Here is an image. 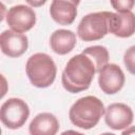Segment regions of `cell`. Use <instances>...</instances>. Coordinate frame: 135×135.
Returning <instances> with one entry per match:
<instances>
[{
  "label": "cell",
  "mask_w": 135,
  "mask_h": 135,
  "mask_svg": "<svg viewBox=\"0 0 135 135\" xmlns=\"http://www.w3.org/2000/svg\"><path fill=\"white\" fill-rule=\"evenodd\" d=\"M95 74L96 70L91 59L80 53L66 62L61 75V83L69 93H80L90 88Z\"/></svg>",
  "instance_id": "obj_1"
},
{
  "label": "cell",
  "mask_w": 135,
  "mask_h": 135,
  "mask_svg": "<svg viewBox=\"0 0 135 135\" xmlns=\"http://www.w3.org/2000/svg\"><path fill=\"white\" fill-rule=\"evenodd\" d=\"M104 114V105L96 96H84L76 100L69 111L71 122L84 130H90L97 126Z\"/></svg>",
  "instance_id": "obj_2"
},
{
  "label": "cell",
  "mask_w": 135,
  "mask_h": 135,
  "mask_svg": "<svg viewBox=\"0 0 135 135\" xmlns=\"http://www.w3.org/2000/svg\"><path fill=\"white\" fill-rule=\"evenodd\" d=\"M26 76L31 83L39 89H44L53 84L57 74V66L51 56L45 53L32 55L25 64Z\"/></svg>",
  "instance_id": "obj_3"
},
{
  "label": "cell",
  "mask_w": 135,
  "mask_h": 135,
  "mask_svg": "<svg viewBox=\"0 0 135 135\" xmlns=\"http://www.w3.org/2000/svg\"><path fill=\"white\" fill-rule=\"evenodd\" d=\"M111 12H95L82 17L78 26V37L86 42L102 39L109 33V17Z\"/></svg>",
  "instance_id": "obj_4"
},
{
  "label": "cell",
  "mask_w": 135,
  "mask_h": 135,
  "mask_svg": "<svg viewBox=\"0 0 135 135\" xmlns=\"http://www.w3.org/2000/svg\"><path fill=\"white\" fill-rule=\"evenodd\" d=\"M28 116L30 108L21 98H8L0 107V121L11 130H17L23 127Z\"/></svg>",
  "instance_id": "obj_5"
},
{
  "label": "cell",
  "mask_w": 135,
  "mask_h": 135,
  "mask_svg": "<svg viewBox=\"0 0 135 135\" xmlns=\"http://www.w3.org/2000/svg\"><path fill=\"white\" fill-rule=\"evenodd\" d=\"M5 18L11 31L19 34H23L32 30L37 20L35 11L26 4H17L12 6L6 13Z\"/></svg>",
  "instance_id": "obj_6"
},
{
  "label": "cell",
  "mask_w": 135,
  "mask_h": 135,
  "mask_svg": "<svg viewBox=\"0 0 135 135\" xmlns=\"http://www.w3.org/2000/svg\"><path fill=\"white\" fill-rule=\"evenodd\" d=\"M124 81V73L116 63H108L98 72L99 88L108 95L118 93L123 88Z\"/></svg>",
  "instance_id": "obj_7"
},
{
  "label": "cell",
  "mask_w": 135,
  "mask_h": 135,
  "mask_svg": "<svg viewBox=\"0 0 135 135\" xmlns=\"http://www.w3.org/2000/svg\"><path fill=\"white\" fill-rule=\"evenodd\" d=\"M134 114L126 103L115 102L111 103L104 109V121L107 126L112 130H124L132 126Z\"/></svg>",
  "instance_id": "obj_8"
},
{
  "label": "cell",
  "mask_w": 135,
  "mask_h": 135,
  "mask_svg": "<svg viewBox=\"0 0 135 135\" xmlns=\"http://www.w3.org/2000/svg\"><path fill=\"white\" fill-rule=\"evenodd\" d=\"M28 47V39L24 34H19L11 30H5L0 34V50L11 57L17 58L22 56Z\"/></svg>",
  "instance_id": "obj_9"
},
{
  "label": "cell",
  "mask_w": 135,
  "mask_h": 135,
  "mask_svg": "<svg viewBox=\"0 0 135 135\" xmlns=\"http://www.w3.org/2000/svg\"><path fill=\"white\" fill-rule=\"evenodd\" d=\"M135 31V15L128 13H110L109 33L119 38H129Z\"/></svg>",
  "instance_id": "obj_10"
},
{
  "label": "cell",
  "mask_w": 135,
  "mask_h": 135,
  "mask_svg": "<svg viewBox=\"0 0 135 135\" xmlns=\"http://www.w3.org/2000/svg\"><path fill=\"white\" fill-rule=\"evenodd\" d=\"M76 0H54L50 6V15L52 19L60 25H70L77 16Z\"/></svg>",
  "instance_id": "obj_11"
},
{
  "label": "cell",
  "mask_w": 135,
  "mask_h": 135,
  "mask_svg": "<svg viewBox=\"0 0 135 135\" xmlns=\"http://www.w3.org/2000/svg\"><path fill=\"white\" fill-rule=\"evenodd\" d=\"M59 130V121L55 115L43 112L36 115L28 126L31 135H56Z\"/></svg>",
  "instance_id": "obj_12"
},
{
  "label": "cell",
  "mask_w": 135,
  "mask_h": 135,
  "mask_svg": "<svg viewBox=\"0 0 135 135\" xmlns=\"http://www.w3.org/2000/svg\"><path fill=\"white\" fill-rule=\"evenodd\" d=\"M76 43V34L71 30H56L50 37V46L52 51L58 55L69 54L73 51Z\"/></svg>",
  "instance_id": "obj_13"
},
{
  "label": "cell",
  "mask_w": 135,
  "mask_h": 135,
  "mask_svg": "<svg viewBox=\"0 0 135 135\" xmlns=\"http://www.w3.org/2000/svg\"><path fill=\"white\" fill-rule=\"evenodd\" d=\"M81 54L85 55L86 57H89L91 59V61L93 62V64L95 66L96 73H98L104 65H107L109 63L110 54H109L108 49L103 45L88 46L81 52Z\"/></svg>",
  "instance_id": "obj_14"
},
{
  "label": "cell",
  "mask_w": 135,
  "mask_h": 135,
  "mask_svg": "<svg viewBox=\"0 0 135 135\" xmlns=\"http://www.w3.org/2000/svg\"><path fill=\"white\" fill-rule=\"evenodd\" d=\"M135 2L133 0H117V1H111V5L117 13H128L132 12L133 6Z\"/></svg>",
  "instance_id": "obj_15"
},
{
  "label": "cell",
  "mask_w": 135,
  "mask_h": 135,
  "mask_svg": "<svg viewBox=\"0 0 135 135\" xmlns=\"http://www.w3.org/2000/svg\"><path fill=\"white\" fill-rule=\"evenodd\" d=\"M134 53H135V46L132 45L130 46L126 52H124V55H123V63L127 68V70L133 75L134 74Z\"/></svg>",
  "instance_id": "obj_16"
},
{
  "label": "cell",
  "mask_w": 135,
  "mask_h": 135,
  "mask_svg": "<svg viewBox=\"0 0 135 135\" xmlns=\"http://www.w3.org/2000/svg\"><path fill=\"white\" fill-rule=\"evenodd\" d=\"M8 92V83H7V80L6 78L0 74V99H2L6 93Z\"/></svg>",
  "instance_id": "obj_17"
},
{
  "label": "cell",
  "mask_w": 135,
  "mask_h": 135,
  "mask_svg": "<svg viewBox=\"0 0 135 135\" xmlns=\"http://www.w3.org/2000/svg\"><path fill=\"white\" fill-rule=\"evenodd\" d=\"M5 15H6V7H5V5L0 1V22L4 19Z\"/></svg>",
  "instance_id": "obj_18"
},
{
  "label": "cell",
  "mask_w": 135,
  "mask_h": 135,
  "mask_svg": "<svg viewBox=\"0 0 135 135\" xmlns=\"http://www.w3.org/2000/svg\"><path fill=\"white\" fill-rule=\"evenodd\" d=\"M45 2H46L45 0H43V1H42V0H41V1H30V0H27V1H26V3H27L28 5H31V7H32V6L35 7V6L43 5V4H45Z\"/></svg>",
  "instance_id": "obj_19"
},
{
  "label": "cell",
  "mask_w": 135,
  "mask_h": 135,
  "mask_svg": "<svg viewBox=\"0 0 135 135\" xmlns=\"http://www.w3.org/2000/svg\"><path fill=\"white\" fill-rule=\"evenodd\" d=\"M121 135H135V129L133 126H130L129 128L124 129V131L121 133Z\"/></svg>",
  "instance_id": "obj_20"
},
{
  "label": "cell",
  "mask_w": 135,
  "mask_h": 135,
  "mask_svg": "<svg viewBox=\"0 0 135 135\" xmlns=\"http://www.w3.org/2000/svg\"><path fill=\"white\" fill-rule=\"evenodd\" d=\"M60 135H84L80 132H77V131H74V130H68V131H64L62 132Z\"/></svg>",
  "instance_id": "obj_21"
},
{
  "label": "cell",
  "mask_w": 135,
  "mask_h": 135,
  "mask_svg": "<svg viewBox=\"0 0 135 135\" xmlns=\"http://www.w3.org/2000/svg\"><path fill=\"white\" fill-rule=\"evenodd\" d=\"M100 135H115V134L114 133H110V132H105V133H102Z\"/></svg>",
  "instance_id": "obj_22"
},
{
  "label": "cell",
  "mask_w": 135,
  "mask_h": 135,
  "mask_svg": "<svg viewBox=\"0 0 135 135\" xmlns=\"http://www.w3.org/2000/svg\"><path fill=\"white\" fill-rule=\"evenodd\" d=\"M0 135H1V128H0Z\"/></svg>",
  "instance_id": "obj_23"
}]
</instances>
